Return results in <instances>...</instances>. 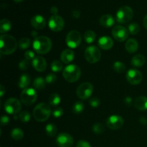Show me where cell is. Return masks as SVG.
Instances as JSON below:
<instances>
[{"instance_id": "1", "label": "cell", "mask_w": 147, "mask_h": 147, "mask_svg": "<svg viewBox=\"0 0 147 147\" xmlns=\"http://www.w3.org/2000/svg\"><path fill=\"white\" fill-rule=\"evenodd\" d=\"M17 47V40L14 37L9 34H1L0 37V52L1 54H12Z\"/></svg>"}, {"instance_id": "2", "label": "cell", "mask_w": 147, "mask_h": 147, "mask_svg": "<svg viewBox=\"0 0 147 147\" xmlns=\"http://www.w3.org/2000/svg\"><path fill=\"white\" fill-rule=\"evenodd\" d=\"M32 45L36 53L40 55H45L50 51L53 44L49 37L45 36H39L34 38Z\"/></svg>"}, {"instance_id": "3", "label": "cell", "mask_w": 147, "mask_h": 147, "mask_svg": "<svg viewBox=\"0 0 147 147\" xmlns=\"http://www.w3.org/2000/svg\"><path fill=\"white\" fill-rule=\"evenodd\" d=\"M50 114H51V109L47 103H39L33 110V116L37 121H45L49 119Z\"/></svg>"}, {"instance_id": "4", "label": "cell", "mask_w": 147, "mask_h": 147, "mask_svg": "<svg viewBox=\"0 0 147 147\" xmlns=\"http://www.w3.org/2000/svg\"><path fill=\"white\" fill-rule=\"evenodd\" d=\"M63 76L66 81L69 83H74L80 78L81 76V70L76 65H69L63 70Z\"/></svg>"}, {"instance_id": "5", "label": "cell", "mask_w": 147, "mask_h": 147, "mask_svg": "<svg viewBox=\"0 0 147 147\" xmlns=\"http://www.w3.org/2000/svg\"><path fill=\"white\" fill-rule=\"evenodd\" d=\"M134 16L133 9L129 6L121 7L116 13V20L121 24H126L131 20Z\"/></svg>"}, {"instance_id": "6", "label": "cell", "mask_w": 147, "mask_h": 147, "mask_svg": "<svg viewBox=\"0 0 147 147\" xmlns=\"http://www.w3.org/2000/svg\"><path fill=\"white\" fill-rule=\"evenodd\" d=\"M37 94L34 89L32 88H26L22 92L20 95V99L21 102L24 105V106H31L37 100Z\"/></svg>"}, {"instance_id": "7", "label": "cell", "mask_w": 147, "mask_h": 147, "mask_svg": "<svg viewBox=\"0 0 147 147\" xmlns=\"http://www.w3.org/2000/svg\"><path fill=\"white\" fill-rule=\"evenodd\" d=\"M85 57L90 63H96L100 60L101 53L96 46H89L85 51Z\"/></svg>"}, {"instance_id": "8", "label": "cell", "mask_w": 147, "mask_h": 147, "mask_svg": "<svg viewBox=\"0 0 147 147\" xmlns=\"http://www.w3.org/2000/svg\"><path fill=\"white\" fill-rule=\"evenodd\" d=\"M22 105L20 100L14 98L7 100L4 103V110L8 114L16 115L21 111Z\"/></svg>"}, {"instance_id": "9", "label": "cell", "mask_w": 147, "mask_h": 147, "mask_svg": "<svg viewBox=\"0 0 147 147\" xmlns=\"http://www.w3.org/2000/svg\"><path fill=\"white\" fill-rule=\"evenodd\" d=\"M93 91V86L90 83H83L78 86L76 90V93L79 98L86 100L91 96Z\"/></svg>"}, {"instance_id": "10", "label": "cell", "mask_w": 147, "mask_h": 147, "mask_svg": "<svg viewBox=\"0 0 147 147\" xmlns=\"http://www.w3.org/2000/svg\"><path fill=\"white\" fill-rule=\"evenodd\" d=\"M66 43L70 48H76L81 42V35L77 30H72L66 36Z\"/></svg>"}, {"instance_id": "11", "label": "cell", "mask_w": 147, "mask_h": 147, "mask_svg": "<svg viewBox=\"0 0 147 147\" xmlns=\"http://www.w3.org/2000/svg\"><path fill=\"white\" fill-rule=\"evenodd\" d=\"M64 25V20L59 15H53L49 20V27L53 32L61 31Z\"/></svg>"}, {"instance_id": "12", "label": "cell", "mask_w": 147, "mask_h": 147, "mask_svg": "<svg viewBox=\"0 0 147 147\" xmlns=\"http://www.w3.org/2000/svg\"><path fill=\"white\" fill-rule=\"evenodd\" d=\"M129 30L122 26H116L112 30V34L115 40L119 42H123L129 37Z\"/></svg>"}, {"instance_id": "13", "label": "cell", "mask_w": 147, "mask_h": 147, "mask_svg": "<svg viewBox=\"0 0 147 147\" xmlns=\"http://www.w3.org/2000/svg\"><path fill=\"white\" fill-rule=\"evenodd\" d=\"M126 80L130 84L138 85L142 82L143 76L139 70L136 69H131L126 73Z\"/></svg>"}, {"instance_id": "14", "label": "cell", "mask_w": 147, "mask_h": 147, "mask_svg": "<svg viewBox=\"0 0 147 147\" xmlns=\"http://www.w3.org/2000/svg\"><path fill=\"white\" fill-rule=\"evenodd\" d=\"M56 144L59 147H72L73 145V139L69 134L61 133L56 139Z\"/></svg>"}, {"instance_id": "15", "label": "cell", "mask_w": 147, "mask_h": 147, "mask_svg": "<svg viewBox=\"0 0 147 147\" xmlns=\"http://www.w3.org/2000/svg\"><path fill=\"white\" fill-rule=\"evenodd\" d=\"M108 127L112 130H118L120 129L123 125V119L118 115H113L108 118L106 121Z\"/></svg>"}, {"instance_id": "16", "label": "cell", "mask_w": 147, "mask_h": 147, "mask_svg": "<svg viewBox=\"0 0 147 147\" xmlns=\"http://www.w3.org/2000/svg\"><path fill=\"white\" fill-rule=\"evenodd\" d=\"M32 66L37 71L43 72L47 67V62L44 57L37 56L32 60Z\"/></svg>"}, {"instance_id": "17", "label": "cell", "mask_w": 147, "mask_h": 147, "mask_svg": "<svg viewBox=\"0 0 147 147\" xmlns=\"http://www.w3.org/2000/svg\"><path fill=\"white\" fill-rule=\"evenodd\" d=\"M98 45L101 49L104 50H110L113 45V41L109 36H103L99 38Z\"/></svg>"}, {"instance_id": "18", "label": "cell", "mask_w": 147, "mask_h": 147, "mask_svg": "<svg viewBox=\"0 0 147 147\" xmlns=\"http://www.w3.org/2000/svg\"><path fill=\"white\" fill-rule=\"evenodd\" d=\"M31 24L37 30H42L46 26V20L42 16L35 15L31 19Z\"/></svg>"}, {"instance_id": "19", "label": "cell", "mask_w": 147, "mask_h": 147, "mask_svg": "<svg viewBox=\"0 0 147 147\" xmlns=\"http://www.w3.org/2000/svg\"><path fill=\"white\" fill-rule=\"evenodd\" d=\"M134 107L142 111L147 110V97L146 96H139L134 101Z\"/></svg>"}, {"instance_id": "20", "label": "cell", "mask_w": 147, "mask_h": 147, "mask_svg": "<svg viewBox=\"0 0 147 147\" xmlns=\"http://www.w3.org/2000/svg\"><path fill=\"white\" fill-rule=\"evenodd\" d=\"M74 57V52L72 50H70V49H66L61 53L60 58H61L62 63H65V64H68V63H71L73 61Z\"/></svg>"}, {"instance_id": "21", "label": "cell", "mask_w": 147, "mask_h": 147, "mask_svg": "<svg viewBox=\"0 0 147 147\" xmlns=\"http://www.w3.org/2000/svg\"><path fill=\"white\" fill-rule=\"evenodd\" d=\"M99 22L102 27L109 28L114 24V18L111 14H105L100 17Z\"/></svg>"}, {"instance_id": "22", "label": "cell", "mask_w": 147, "mask_h": 147, "mask_svg": "<svg viewBox=\"0 0 147 147\" xmlns=\"http://www.w3.org/2000/svg\"><path fill=\"white\" fill-rule=\"evenodd\" d=\"M125 48L129 53H134L139 48V43L135 39H129L126 41Z\"/></svg>"}, {"instance_id": "23", "label": "cell", "mask_w": 147, "mask_h": 147, "mask_svg": "<svg viewBox=\"0 0 147 147\" xmlns=\"http://www.w3.org/2000/svg\"><path fill=\"white\" fill-rule=\"evenodd\" d=\"M146 59L144 56L142 55L138 54L134 56V57L131 60V65L134 67H142L144 65Z\"/></svg>"}, {"instance_id": "24", "label": "cell", "mask_w": 147, "mask_h": 147, "mask_svg": "<svg viewBox=\"0 0 147 147\" xmlns=\"http://www.w3.org/2000/svg\"><path fill=\"white\" fill-rule=\"evenodd\" d=\"M11 28V23L8 19H3L0 22V32L1 34L7 32Z\"/></svg>"}, {"instance_id": "25", "label": "cell", "mask_w": 147, "mask_h": 147, "mask_svg": "<svg viewBox=\"0 0 147 147\" xmlns=\"http://www.w3.org/2000/svg\"><path fill=\"white\" fill-rule=\"evenodd\" d=\"M30 83V76L24 73L20 77L18 82V86L20 88H26Z\"/></svg>"}, {"instance_id": "26", "label": "cell", "mask_w": 147, "mask_h": 147, "mask_svg": "<svg viewBox=\"0 0 147 147\" xmlns=\"http://www.w3.org/2000/svg\"><path fill=\"white\" fill-rule=\"evenodd\" d=\"M11 136L14 140L20 141L24 137V132L19 128H15L11 131Z\"/></svg>"}, {"instance_id": "27", "label": "cell", "mask_w": 147, "mask_h": 147, "mask_svg": "<svg viewBox=\"0 0 147 147\" xmlns=\"http://www.w3.org/2000/svg\"><path fill=\"white\" fill-rule=\"evenodd\" d=\"M45 80L42 77H37L33 81V86L38 90H41L45 87Z\"/></svg>"}, {"instance_id": "28", "label": "cell", "mask_w": 147, "mask_h": 147, "mask_svg": "<svg viewBox=\"0 0 147 147\" xmlns=\"http://www.w3.org/2000/svg\"><path fill=\"white\" fill-rule=\"evenodd\" d=\"M57 131V129L56 126L53 123H49L45 126V132L50 137H53L56 135Z\"/></svg>"}, {"instance_id": "29", "label": "cell", "mask_w": 147, "mask_h": 147, "mask_svg": "<svg viewBox=\"0 0 147 147\" xmlns=\"http://www.w3.org/2000/svg\"><path fill=\"white\" fill-rule=\"evenodd\" d=\"M96 33L94 32L92 30H88L87 32H86V33L84 34V40L88 44L93 42L96 40Z\"/></svg>"}, {"instance_id": "30", "label": "cell", "mask_w": 147, "mask_h": 147, "mask_svg": "<svg viewBox=\"0 0 147 147\" xmlns=\"http://www.w3.org/2000/svg\"><path fill=\"white\" fill-rule=\"evenodd\" d=\"M60 100H61V99H60L59 94H57V93H52L49 97V103L53 106H57L60 103Z\"/></svg>"}, {"instance_id": "31", "label": "cell", "mask_w": 147, "mask_h": 147, "mask_svg": "<svg viewBox=\"0 0 147 147\" xmlns=\"http://www.w3.org/2000/svg\"><path fill=\"white\" fill-rule=\"evenodd\" d=\"M84 110V103L83 102L77 101L73 106V113L76 114H80Z\"/></svg>"}, {"instance_id": "32", "label": "cell", "mask_w": 147, "mask_h": 147, "mask_svg": "<svg viewBox=\"0 0 147 147\" xmlns=\"http://www.w3.org/2000/svg\"><path fill=\"white\" fill-rule=\"evenodd\" d=\"M113 69L118 73H122L126 70V66L122 62L116 61L113 63Z\"/></svg>"}, {"instance_id": "33", "label": "cell", "mask_w": 147, "mask_h": 147, "mask_svg": "<svg viewBox=\"0 0 147 147\" xmlns=\"http://www.w3.org/2000/svg\"><path fill=\"white\" fill-rule=\"evenodd\" d=\"M30 45V39L27 37H23V38L20 39V41L18 42V46L20 49L22 50H25V49L28 48Z\"/></svg>"}, {"instance_id": "34", "label": "cell", "mask_w": 147, "mask_h": 147, "mask_svg": "<svg viewBox=\"0 0 147 147\" xmlns=\"http://www.w3.org/2000/svg\"><path fill=\"white\" fill-rule=\"evenodd\" d=\"M51 70L53 72H60L63 70V63L59 60H54L51 63Z\"/></svg>"}, {"instance_id": "35", "label": "cell", "mask_w": 147, "mask_h": 147, "mask_svg": "<svg viewBox=\"0 0 147 147\" xmlns=\"http://www.w3.org/2000/svg\"><path fill=\"white\" fill-rule=\"evenodd\" d=\"M140 31V26L137 23H131L129 26V32L131 34H136Z\"/></svg>"}, {"instance_id": "36", "label": "cell", "mask_w": 147, "mask_h": 147, "mask_svg": "<svg viewBox=\"0 0 147 147\" xmlns=\"http://www.w3.org/2000/svg\"><path fill=\"white\" fill-rule=\"evenodd\" d=\"M93 131L95 134H100L103 133L105 131V127L103 125L100 123H95L93 126Z\"/></svg>"}, {"instance_id": "37", "label": "cell", "mask_w": 147, "mask_h": 147, "mask_svg": "<svg viewBox=\"0 0 147 147\" xmlns=\"http://www.w3.org/2000/svg\"><path fill=\"white\" fill-rule=\"evenodd\" d=\"M19 118L22 122H28L30 120V114L27 111H22L19 115Z\"/></svg>"}, {"instance_id": "38", "label": "cell", "mask_w": 147, "mask_h": 147, "mask_svg": "<svg viewBox=\"0 0 147 147\" xmlns=\"http://www.w3.org/2000/svg\"><path fill=\"white\" fill-rule=\"evenodd\" d=\"M45 80L46 83H47L48 84H52V83H54L56 81V80H57V76L54 73H49L46 76Z\"/></svg>"}, {"instance_id": "39", "label": "cell", "mask_w": 147, "mask_h": 147, "mask_svg": "<svg viewBox=\"0 0 147 147\" xmlns=\"http://www.w3.org/2000/svg\"><path fill=\"white\" fill-rule=\"evenodd\" d=\"M24 57H25V59L28 61L32 60H34V57H35V55H34V52H32V50H27L24 53Z\"/></svg>"}, {"instance_id": "40", "label": "cell", "mask_w": 147, "mask_h": 147, "mask_svg": "<svg viewBox=\"0 0 147 147\" xmlns=\"http://www.w3.org/2000/svg\"><path fill=\"white\" fill-rule=\"evenodd\" d=\"M100 100L98 98H92L89 101V104L90 106H92L93 108H96L100 105Z\"/></svg>"}, {"instance_id": "41", "label": "cell", "mask_w": 147, "mask_h": 147, "mask_svg": "<svg viewBox=\"0 0 147 147\" xmlns=\"http://www.w3.org/2000/svg\"><path fill=\"white\" fill-rule=\"evenodd\" d=\"M63 109L60 107L56 108V109H55L54 111H53V116L55 118L60 117V116H63Z\"/></svg>"}, {"instance_id": "42", "label": "cell", "mask_w": 147, "mask_h": 147, "mask_svg": "<svg viewBox=\"0 0 147 147\" xmlns=\"http://www.w3.org/2000/svg\"><path fill=\"white\" fill-rule=\"evenodd\" d=\"M29 65H30L29 61L25 59V60H23L20 62V64H19V67H20L22 70H25L28 68Z\"/></svg>"}, {"instance_id": "43", "label": "cell", "mask_w": 147, "mask_h": 147, "mask_svg": "<svg viewBox=\"0 0 147 147\" xmlns=\"http://www.w3.org/2000/svg\"><path fill=\"white\" fill-rule=\"evenodd\" d=\"M76 147H91L90 144L85 140L78 141L76 144Z\"/></svg>"}, {"instance_id": "44", "label": "cell", "mask_w": 147, "mask_h": 147, "mask_svg": "<svg viewBox=\"0 0 147 147\" xmlns=\"http://www.w3.org/2000/svg\"><path fill=\"white\" fill-rule=\"evenodd\" d=\"M9 121V119L7 116H3L1 119V126H6Z\"/></svg>"}, {"instance_id": "45", "label": "cell", "mask_w": 147, "mask_h": 147, "mask_svg": "<svg viewBox=\"0 0 147 147\" xmlns=\"http://www.w3.org/2000/svg\"><path fill=\"white\" fill-rule=\"evenodd\" d=\"M124 102L127 106H131L132 104V102H133V100H132L130 96H127V97L125 98Z\"/></svg>"}, {"instance_id": "46", "label": "cell", "mask_w": 147, "mask_h": 147, "mask_svg": "<svg viewBox=\"0 0 147 147\" xmlns=\"http://www.w3.org/2000/svg\"><path fill=\"white\" fill-rule=\"evenodd\" d=\"M50 12L53 14V15H57V12H58V9L56 7H52L50 8Z\"/></svg>"}, {"instance_id": "47", "label": "cell", "mask_w": 147, "mask_h": 147, "mask_svg": "<svg viewBox=\"0 0 147 147\" xmlns=\"http://www.w3.org/2000/svg\"><path fill=\"white\" fill-rule=\"evenodd\" d=\"M139 121L142 125H146L147 124V119L145 117H141L139 119Z\"/></svg>"}, {"instance_id": "48", "label": "cell", "mask_w": 147, "mask_h": 147, "mask_svg": "<svg viewBox=\"0 0 147 147\" xmlns=\"http://www.w3.org/2000/svg\"><path fill=\"white\" fill-rule=\"evenodd\" d=\"M80 16V12L78 11H73V17H76V18H78Z\"/></svg>"}, {"instance_id": "49", "label": "cell", "mask_w": 147, "mask_h": 147, "mask_svg": "<svg viewBox=\"0 0 147 147\" xmlns=\"http://www.w3.org/2000/svg\"><path fill=\"white\" fill-rule=\"evenodd\" d=\"M5 91H6L5 88H4V86H3L2 85H1V90H0V93H1V97H3V96H4V93H5Z\"/></svg>"}, {"instance_id": "50", "label": "cell", "mask_w": 147, "mask_h": 147, "mask_svg": "<svg viewBox=\"0 0 147 147\" xmlns=\"http://www.w3.org/2000/svg\"><path fill=\"white\" fill-rule=\"evenodd\" d=\"M143 24H144V26L145 28H146L147 30V15L145 16V17L144 18Z\"/></svg>"}, {"instance_id": "51", "label": "cell", "mask_w": 147, "mask_h": 147, "mask_svg": "<svg viewBox=\"0 0 147 147\" xmlns=\"http://www.w3.org/2000/svg\"><path fill=\"white\" fill-rule=\"evenodd\" d=\"M32 35L33 37H35V38H36V37H37V32H34V31L32 32Z\"/></svg>"}, {"instance_id": "52", "label": "cell", "mask_w": 147, "mask_h": 147, "mask_svg": "<svg viewBox=\"0 0 147 147\" xmlns=\"http://www.w3.org/2000/svg\"><path fill=\"white\" fill-rule=\"evenodd\" d=\"M16 3H20L23 1V0H14Z\"/></svg>"}]
</instances>
